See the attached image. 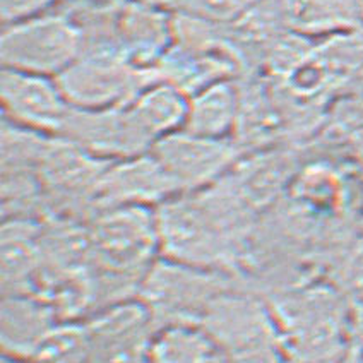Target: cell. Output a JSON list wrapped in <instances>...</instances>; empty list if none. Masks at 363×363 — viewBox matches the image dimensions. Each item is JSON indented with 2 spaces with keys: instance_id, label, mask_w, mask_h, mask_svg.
I'll return each mask as SVG.
<instances>
[{
  "instance_id": "1",
  "label": "cell",
  "mask_w": 363,
  "mask_h": 363,
  "mask_svg": "<svg viewBox=\"0 0 363 363\" xmlns=\"http://www.w3.org/2000/svg\"><path fill=\"white\" fill-rule=\"evenodd\" d=\"M160 247L170 261L213 271L228 259V209L221 199L187 196V192L156 208Z\"/></svg>"
},
{
  "instance_id": "2",
  "label": "cell",
  "mask_w": 363,
  "mask_h": 363,
  "mask_svg": "<svg viewBox=\"0 0 363 363\" xmlns=\"http://www.w3.org/2000/svg\"><path fill=\"white\" fill-rule=\"evenodd\" d=\"M86 52V33L69 11H52L2 28V69L59 77Z\"/></svg>"
},
{
  "instance_id": "3",
  "label": "cell",
  "mask_w": 363,
  "mask_h": 363,
  "mask_svg": "<svg viewBox=\"0 0 363 363\" xmlns=\"http://www.w3.org/2000/svg\"><path fill=\"white\" fill-rule=\"evenodd\" d=\"M62 93L76 110L98 111L129 103L152 82L150 72L134 67L115 50H86L59 77Z\"/></svg>"
},
{
  "instance_id": "4",
  "label": "cell",
  "mask_w": 363,
  "mask_h": 363,
  "mask_svg": "<svg viewBox=\"0 0 363 363\" xmlns=\"http://www.w3.org/2000/svg\"><path fill=\"white\" fill-rule=\"evenodd\" d=\"M89 249L108 271L134 272L155 264L160 247L155 208L117 206L105 208L89 232Z\"/></svg>"
},
{
  "instance_id": "5",
  "label": "cell",
  "mask_w": 363,
  "mask_h": 363,
  "mask_svg": "<svg viewBox=\"0 0 363 363\" xmlns=\"http://www.w3.org/2000/svg\"><path fill=\"white\" fill-rule=\"evenodd\" d=\"M151 152L185 194L221 180L243 158L245 147L235 139L202 138L182 129L160 139Z\"/></svg>"
},
{
  "instance_id": "6",
  "label": "cell",
  "mask_w": 363,
  "mask_h": 363,
  "mask_svg": "<svg viewBox=\"0 0 363 363\" xmlns=\"http://www.w3.org/2000/svg\"><path fill=\"white\" fill-rule=\"evenodd\" d=\"M0 103L4 121L52 138L64 135L74 113L55 77L11 69L0 72Z\"/></svg>"
},
{
  "instance_id": "7",
  "label": "cell",
  "mask_w": 363,
  "mask_h": 363,
  "mask_svg": "<svg viewBox=\"0 0 363 363\" xmlns=\"http://www.w3.org/2000/svg\"><path fill=\"white\" fill-rule=\"evenodd\" d=\"M62 138L108 163L146 155L156 144L129 103L98 111L74 108Z\"/></svg>"
},
{
  "instance_id": "8",
  "label": "cell",
  "mask_w": 363,
  "mask_h": 363,
  "mask_svg": "<svg viewBox=\"0 0 363 363\" xmlns=\"http://www.w3.org/2000/svg\"><path fill=\"white\" fill-rule=\"evenodd\" d=\"M180 194L184 192L179 184L150 151L135 158L110 163L98 184L94 199L101 209L117 206L158 208Z\"/></svg>"
},
{
  "instance_id": "9",
  "label": "cell",
  "mask_w": 363,
  "mask_h": 363,
  "mask_svg": "<svg viewBox=\"0 0 363 363\" xmlns=\"http://www.w3.org/2000/svg\"><path fill=\"white\" fill-rule=\"evenodd\" d=\"M216 293V279L213 271L187 264L167 261L155 262L144 279V295L151 305L167 308H185L208 302Z\"/></svg>"
},
{
  "instance_id": "10",
  "label": "cell",
  "mask_w": 363,
  "mask_h": 363,
  "mask_svg": "<svg viewBox=\"0 0 363 363\" xmlns=\"http://www.w3.org/2000/svg\"><path fill=\"white\" fill-rule=\"evenodd\" d=\"M242 113V88L233 77L206 86L189 98L184 130L211 139H235Z\"/></svg>"
},
{
  "instance_id": "11",
  "label": "cell",
  "mask_w": 363,
  "mask_h": 363,
  "mask_svg": "<svg viewBox=\"0 0 363 363\" xmlns=\"http://www.w3.org/2000/svg\"><path fill=\"white\" fill-rule=\"evenodd\" d=\"M286 28L305 33L353 31L363 21V0H278Z\"/></svg>"
},
{
  "instance_id": "12",
  "label": "cell",
  "mask_w": 363,
  "mask_h": 363,
  "mask_svg": "<svg viewBox=\"0 0 363 363\" xmlns=\"http://www.w3.org/2000/svg\"><path fill=\"white\" fill-rule=\"evenodd\" d=\"M189 94L164 81H152L129 101L135 117L156 143L185 127Z\"/></svg>"
},
{
  "instance_id": "13",
  "label": "cell",
  "mask_w": 363,
  "mask_h": 363,
  "mask_svg": "<svg viewBox=\"0 0 363 363\" xmlns=\"http://www.w3.org/2000/svg\"><path fill=\"white\" fill-rule=\"evenodd\" d=\"M147 358L150 363H226L213 336L185 323L156 331L147 346Z\"/></svg>"
},
{
  "instance_id": "14",
  "label": "cell",
  "mask_w": 363,
  "mask_h": 363,
  "mask_svg": "<svg viewBox=\"0 0 363 363\" xmlns=\"http://www.w3.org/2000/svg\"><path fill=\"white\" fill-rule=\"evenodd\" d=\"M40 230L30 220H7L2 228L4 284L30 278L38 266Z\"/></svg>"
},
{
  "instance_id": "15",
  "label": "cell",
  "mask_w": 363,
  "mask_h": 363,
  "mask_svg": "<svg viewBox=\"0 0 363 363\" xmlns=\"http://www.w3.org/2000/svg\"><path fill=\"white\" fill-rule=\"evenodd\" d=\"M60 2L62 0H0L2 28L55 11Z\"/></svg>"
},
{
  "instance_id": "16",
  "label": "cell",
  "mask_w": 363,
  "mask_h": 363,
  "mask_svg": "<svg viewBox=\"0 0 363 363\" xmlns=\"http://www.w3.org/2000/svg\"><path fill=\"white\" fill-rule=\"evenodd\" d=\"M2 363H31L28 358L19 357V354H12V353H6L2 358Z\"/></svg>"
}]
</instances>
